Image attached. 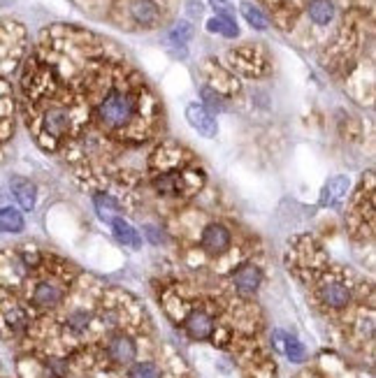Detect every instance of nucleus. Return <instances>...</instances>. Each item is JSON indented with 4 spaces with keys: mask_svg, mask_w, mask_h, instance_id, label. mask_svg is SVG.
Here are the masks:
<instances>
[{
    "mask_svg": "<svg viewBox=\"0 0 376 378\" xmlns=\"http://www.w3.org/2000/svg\"><path fill=\"white\" fill-rule=\"evenodd\" d=\"M186 332L193 336L197 341H204L209 339L214 332V321L209 314H204V311H190V316L186 318Z\"/></svg>",
    "mask_w": 376,
    "mask_h": 378,
    "instance_id": "39448f33",
    "label": "nucleus"
},
{
    "mask_svg": "<svg viewBox=\"0 0 376 378\" xmlns=\"http://www.w3.org/2000/svg\"><path fill=\"white\" fill-rule=\"evenodd\" d=\"M93 204H96V211L102 221H114V216L121 211V204H118L116 197L111 195H105V193H98L93 197Z\"/></svg>",
    "mask_w": 376,
    "mask_h": 378,
    "instance_id": "dca6fc26",
    "label": "nucleus"
},
{
    "mask_svg": "<svg viewBox=\"0 0 376 378\" xmlns=\"http://www.w3.org/2000/svg\"><path fill=\"white\" fill-rule=\"evenodd\" d=\"M128 378H161V369L151 362H140L130 367Z\"/></svg>",
    "mask_w": 376,
    "mask_h": 378,
    "instance_id": "4be33fe9",
    "label": "nucleus"
},
{
    "mask_svg": "<svg viewBox=\"0 0 376 378\" xmlns=\"http://www.w3.org/2000/svg\"><path fill=\"white\" fill-rule=\"evenodd\" d=\"M37 260H39L37 253H24V262L26 264H37Z\"/></svg>",
    "mask_w": 376,
    "mask_h": 378,
    "instance_id": "cd10ccee",
    "label": "nucleus"
},
{
    "mask_svg": "<svg viewBox=\"0 0 376 378\" xmlns=\"http://www.w3.org/2000/svg\"><path fill=\"white\" fill-rule=\"evenodd\" d=\"M200 96H202V100H204V105H207V107H212L216 111L226 109V102H223V98L219 96V93H214L212 89H209V86H204V89L200 91Z\"/></svg>",
    "mask_w": 376,
    "mask_h": 378,
    "instance_id": "b1692460",
    "label": "nucleus"
},
{
    "mask_svg": "<svg viewBox=\"0 0 376 378\" xmlns=\"http://www.w3.org/2000/svg\"><path fill=\"white\" fill-rule=\"evenodd\" d=\"M137 102L130 93L125 91H111L109 96L102 98V102L98 105V118L107 128H125L135 118Z\"/></svg>",
    "mask_w": 376,
    "mask_h": 378,
    "instance_id": "f257e3e1",
    "label": "nucleus"
},
{
    "mask_svg": "<svg viewBox=\"0 0 376 378\" xmlns=\"http://www.w3.org/2000/svg\"><path fill=\"white\" fill-rule=\"evenodd\" d=\"M63 300V290L56 286V283L42 281L37 283L35 293H33V304L37 309H56Z\"/></svg>",
    "mask_w": 376,
    "mask_h": 378,
    "instance_id": "0eeeda50",
    "label": "nucleus"
},
{
    "mask_svg": "<svg viewBox=\"0 0 376 378\" xmlns=\"http://www.w3.org/2000/svg\"><path fill=\"white\" fill-rule=\"evenodd\" d=\"M242 15H244V19H247L251 26H253L256 30H265L267 28V19L262 17V12L258 8H253L251 3L242 5Z\"/></svg>",
    "mask_w": 376,
    "mask_h": 378,
    "instance_id": "6ab92c4d",
    "label": "nucleus"
},
{
    "mask_svg": "<svg viewBox=\"0 0 376 378\" xmlns=\"http://www.w3.org/2000/svg\"><path fill=\"white\" fill-rule=\"evenodd\" d=\"M321 297L330 309H344L346 304L351 302V293H348V288L341 286V283H328V286L321 290Z\"/></svg>",
    "mask_w": 376,
    "mask_h": 378,
    "instance_id": "9b49d317",
    "label": "nucleus"
},
{
    "mask_svg": "<svg viewBox=\"0 0 376 378\" xmlns=\"http://www.w3.org/2000/svg\"><path fill=\"white\" fill-rule=\"evenodd\" d=\"M89 323H91V316L87 311H75V314L68 318V327L72 332H84V330L89 327Z\"/></svg>",
    "mask_w": 376,
    "mask_h": 378,
    "instance_id": "393cba45",
    "label": "nucleus"
},
{
    "mask_svg": "<svg viewBox=\"0 0 376 378\" xmlns=\"http://www.w3.org/2000/svg\"><path fill=\"white\" fill-rule=\"evenodd\" d=\"M346 188H348V179L346 177H334L325 188V202L339 200V197L346 193Z\"/></svg>",
    "mask_w": 376,
    "mask_h": 378,
    "instance_id": "412c9836",
    "label": "nucleus"
},
{
    "mask_svg": "<svg viewBox=\"0 0 376 378\" xmlns=\"http://www.w3.org/2000/svg\"><path fill=\"white\" fill-rule=\"evenodd\" d=\"M181 186H183L181 174H163L154 179V188L165 197H177L181 193Z\"/></svg>",
    "mask_w": 376,
    "mask_h": 378,
    "instance_id": "4468645a",
    "label": "nucleus"
},
{
    "mask_svg": "<svg viewBox=\"0 0 376 378\" xmlns=\"http://www.w3.org/2000/svg\"><path fill=\"white\" fill-rule=\"evenodd\" d=\"M283 353L288 355L290 362H302L307 357V350H305V346H302V341L293 334H286V341H283Z\"/></svg>",
    "mask_w": 376,
    "mask_h": 378,
    "instance_id": "a211bd4d",
    "label": "nucleus"
},
{
    "mask_svg": "<svg viewBox=\"0 0 376 378\" xmlns=\"http://www.w3.org/2000/svg\"><path fill=\"white\" fill-rule=\"evenodd\" d=\"M130 12H133L135 21L142 26H154L158 21V17H161V10H158L154 0H135Z\"/></svg>",
    "mask_w": 376,
    "mask_h": 378,
    "instance_id": "f8f14e48",
    "label": "nucleus"
},
{
    "mask_svg": "<svg viewBox=\"0 0 376 378\" xmlns=\"http://www.w3.org/2000/svg\"><path fill=\"white\" fill-rule=\"evenodd\" d=\"M12 188V195L17 197V202L21 204V209L30 211L35 207V200H37V188L35 183H30L28 179H21V177H15L10 183Z\"/></svg>",
    "mask_w": 376,
    "mask_h": 378,
    "instance_id": "1a4fd4ad",
    "label": "nucleus"
},
{
    "mask_svg": "<svg viewBox=\"0 0 376 378\" xmlns=\"http://www.w3.org/2000/svg\"><path fill=\"white\" fill-rule=\"evenodd\" d=\"M24 230V216L17 209L5 207L0 209V232H21Z\"/></svg>",
    "mask_w": 376,
    "mask_h": 378,
    "instance_id": "f3484780",
    "label": "nucleus"
},
{
    "mask_svg": "<svg viewBox=\"0 0 376 378\" xmlns=\"http://www.w3.org/2000/svg\"><path fill=\"white\" fill-rule=\"evenodd\" d=\"M107 353H109V357H111V360H114L116 364H130V362L135 360L137 348H135V341L130 339V336L116 334L114 339L109 341Z\"/></svg>",
    "mask_w": 376,
    "mask_h": 378,
    "instance_id": "423d86ee",
    "label": "nucleus"
},
{
    "mask_svg": "<svg viewBox=\"0 0 376 378\" xmlns=\"http://www.w3.org/2000/svg\"><path fill=\"white\" fill-rule=\"evenodd\" d=\"M111 232H114V237L123 244V246H133V249L142 246L140 232H137L128 221H123V218H114V221H111Z\"/></svg>",
    "mask_w": 376,
    "mask_h": 378,
    "instance_id": "9d476101",
    "label": "nucleus"
},
{
    "mask_svg": "<svg viewBox=\"0 0 376 378\" xmlns=\"http://www.w3.org/2000/svg\"><path fill=\"white\" fill-rule=\"evenodd\" d=\"M207 30L209 33H221V35H226V37H237V35H240V28H237L235 19L230 17V15H226V12H221L219 17L209 19Z\"/></svg>",
    "mask_w": 376,
    "mask_h": 378,
    "instance_id": "2eb2a0df",
    "label": "nucleus"
},
{
    "mask_svg": "<svg viewBox=\"0 0 376 378\" xmlns=\"http://www.w3.org/2000/svg\"><path fill=\"white\" fill-rule=\"evenodd\" d=\"M186 118L188 123L193 125V128L200 132L202 137H216V132H219V125H216V118L209 114L207 109L202 107V105H188L186 107Z\"/></svg>",
    "mask_w": 376,
    "mask_h": 378,
    "instance_id": "7ed1b4c3",
    "label": "nucleus"
},
{
    "mask_svg": "<svg viewBox=\"0 0 376 378\" xmlns=\"http://www.w3.org/2000/svg\"><path fill=\"white\" fill-rule=\"evenodd\" d=\"M44 130L51 137H63L70 130V111L65 107H51L44 114Z\"/></svg>",
    "mask_w": 376,
    "mask_h": 378,
    "instance_id": "6e6552de",
    "label": "nucleus"
},
{
    "mask_svg": "<svg viewBox=\"0 0 376 378\" xmlns=\"http://www.w3.org/2000/svg\"><path fill=\"white\" fill-rule=\"evenodd\" d=\"M5 321H8V325L15 330V332H24L26 325H28V316H26L24 309L12 307V309H8V314H5Z\"/></svg>",
    "mask_w": 376,
    "mask_h": 378,
    "instance_id": "aec40b11",
    "label": "nucleus"
},
{
    "mask_svg": "<svg viewBox=\"0 0 376 378\" xmlns=\"http://www.w3.org/2000/svg\"><path fill=\"white\" fill-rule=\"evenodd\" d=\"M230 230L226 228V225H221V223H212V225H207L202 232V251L204 253H209V255H221V253H226L228 246H230Z\"/></svg>",
    "mask_w": 376,
    "mask_h": 378,
    "instance_id": "f03ea898",
    "label": "nucleus"
},
{
    "mask_svg": "<svg viewBox=\"0 0 376 378\" xmlns=\"http://www.w3.org/2000/svg\"><path fill=\"white\" fill-rule=\"evenodd\" d=\"M47 369H49L56 378H65V374H68V367H65V362H63V360H49V362H47Z\"/></svg>",
    "mask_w": 376,
    "mask_h": 378,
    "instance_id": "bb28decb",
    "label": "nucleus"
},
{
    "mask_svg": "<svg viewBox=\"0 0 376 378\" xmlns=\"http://www.w3.org/2000/svg\"><path fill=\"white\" fill-rule=\"evenodd\" d=\"M307 12H309V19H312L314 24H319V26H328L334 19L332 0H312Z\"/></svg>",
    "mask_w": 376,
    "mask_h": 378,
    "instance_id": "ddd939ff",
    "label": "nucleus"
},
{
    "mask_svg": "<svg viewBox=\"0 0 376 378\" xmlns=\"http://www.w3.org/2000/svg\"><path fill=\"white\" fill-rule=\"evenodd\" d=\"M144 232H147V240L151 244H163L165 242L161 228H156V225H144Z\"/></svg>",
    "mask_w": 376,
    "mask_h": 378,
    "instance_id": "a878e982",
    "label": "nucleus"
},
{
    "mask_svg": "<svg viewBox=\"0 0 376 378\" xmlns=\"http://www.w3.org/2000/svg\"><path fill=\"white\" fill-rule=\"evenodd\" d=\"M190 37H193V26L188 21H179L172 28V33H170V39H172L174 44H186Z\"/></svg>",
    "mask_w": 376,
    "mask_h": 378,
    "instance_id": "5701e85b",
    "label": "nucleus"
},
{
    "mask_svg": "<svg viewBox=\"0 0 376 378\" xmlns=\"http://www.w3.org/2000/svg\"><path fill=\"white\" fill-rule=\"evenodd\" d=\"M260 281H262V271L256 267V264H242L233 274L235 288L240 290L242 295H253L256 290L260 288Z\"/></svg>",
    "mask_w": 376,
    "mask_h": 378,
    "instance_id": "20e7f679",
    "label": "nucleus"
}]
</instances>
